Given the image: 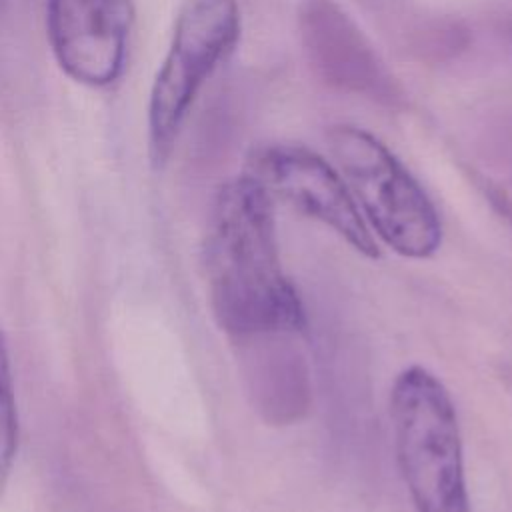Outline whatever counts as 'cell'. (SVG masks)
Segmentation results:
<instances>
[{
	"label": "cell",
	"instance_id": "1",
	"mask_svg": "<svg viewBox=\"0 0 512 512\" xmlns=\"http://www.w3.org/2000/svg\"><path fill=\"white\" fill-rule=\"evenodd\" d=\"M202 264L216 322L232 336L296 332L306 326L298 290L280 260L274 198L248 172L216 192Z\"/></svg>",
	"mask_w": 512,
	"mask_h": 512
},
{
	"label": "cell",
	"instance_id": "5",
	"mask_svg": "<svg viewBox=\"0 0 512 512\" xmlns=\"http://www.w3.org/2000/svg\"><path fill=\"white\" fill-rule=\"evenodd\" d=\"M246 172L272 198L332 228L364 258H380L376 236L362 218L342 174L318 152L294 142L258 146L248 156Z\"/></svg>",
	"mask_w": 512,
	"mask_h": 512
},
{
	"label": "cell",
	"instance_id": "7",
	"mask_svg": "<svg viewBox=\"0 0 512 512\" xmlns=\"http://www.w3.org/2000/svg\"><path fill=\"white\" fill-rule=\"evenodd\" d=\"M134 22L132 0H46V36L60 70L76 84L120 80Z\"/></svg>",
	"mask_w": 512,
	"mask_h": 512
},
{
	"label": "cell",
	"instance_id": "3",
	"mask_svg": "<svg viewBox=\"0 0 512 512\" xmlns=\"http://www.w3.org/2000/svg\"><path fill=\"white\" fill-rule=\"evenodd\" d=\"M362 218L398 256L426 260L442 244L440 216L412 172L372 132L336 124L326 134Z\"/></svg>",
	"mask_w": 512,
	"mask_h": 512
},
{
	"label": "cell",
	"instance_id": "8",
	"mask_svg": "<svg viewBox=\"0 0 512 512\" xmlns=\"http://www.w3.org/2000/svg\"><path fill=\"white\" fill-rule=\"evenodd\" d=\"M18 450V410L6 336L0 328V496L6 490Z\"/></svg>",
	"mask_w": 512,
	"mask_h": 512
},
{
	"label": "cell",
	"instance_id": "2",
	"mask_svg": "<svg viewBox=\"0 0 512 512\" xmlns=\"http://www.w3.org/2000/svg\"><path fill=\"white\" fill-rule=\"evenodd\" d=\"M390 422L400 476L416 512H472L460 422L444 382L420 364L398 372Z\"/></svg>",
	"mask_w": 512,
	"mask_h": 512
},
{
	"label": "cell",
	"instance_id": "6",
	"mask_svg": "<svg viewBox=\"0 0 512 512\" xmlns=\"http://www.w3.org/2000/svg\"><path fill=\"white\" fill-rule=\"evenodd\" d=\"M298 32L312 72L326 86L390 110L406 106L402 84L336 0H304Z\"/></svg>",
	"mask_w": 512,
	"mask_h": 512
},
{
	"label": "cell",
	"instance_id": "4",
	"mask_svg": "<svg viewBox=\"0 0 512 512\" xmlns=\"http://www.w3.org/2000/svg\"><path fill=\"white\" fill-rule=\"evenodd\" d=\"M242 34L238 0H184L148 98V154L156 168L170 158L186 116L214 70Z\"/></svg>",
	"mask_w": 512,
	"mask_h": 512
}]
</instances>
